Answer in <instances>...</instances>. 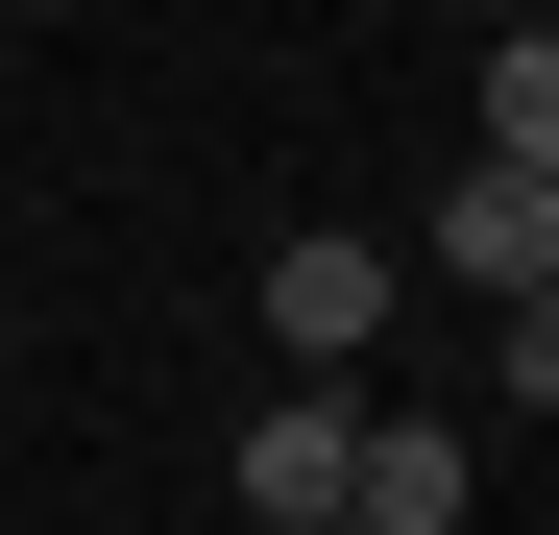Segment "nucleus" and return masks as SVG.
Masks as SVG:
<instances>
[{
	"instance_id": "obj_6",
	"label": "nucleus",
	"mask_w": 559,
	"mask_h": 535,
	"mask_svg": "<svg viewBox=\"0 0 559 535\" xmlns=\"http://www.w3.org/2000/svg\"><path fill=\"white\" fill-rule=\"evenodd\" d=\"M487 390H511V414H559V293H511V317H487Z\"/></svg>"
},
{
	"instance_id": "obj_1",
	"label": "nucleus",
	"mask_w": 559,
	"mask_h": 535,
	"mask_svg": "<svg viewBox=\"0 0 559 535\" xmlns=\"http://www.w3.org/2000/svg\"><path fill=\"white\" fill-rule=\"evenodd\" d=\"M390 293H414V268L365 243V219H293V243H267V366H293V390H365Z\"/></svg>"
},
{
	"instance_id": "obj_2",
	"label": "nucleus",
	"mask_w": 559,
	"mask_h": 535,
	"mask_svg": "<svg viewBox=\"0 0 559 535\" xmlns=\"http://www.w3.org/2000/svg\"><path fill=\"white\" fill-rule=\"evenodd\" d=\"M438 293H487V317L559 293V170H487V146L438 170Z\"/></svg>"
},
{
	"instance_id": "obj_4",
	"label": "nucleus",
	"mask_w": 559,
	"mask_h": 535,
	"mask_svg": "<svg viewBox=\"0 0 559 535\" xmlns=\"http://www.w3.org/2000/svg\"><path fill=\"white\" fill-rule=\"evenodd\" d=\"M341 535H462V438H438V414H365V463H341Z\"/></svg>"
},
{
	"instance_id": "obj_7",
	"label": "nucleus",
	"mask_w": 559,
	"mask_h": 535,
	"mask_svg": "<svg viewBox=\"0 0 559 535\" xmlns=\"http://www.w3.org/2000/svg\"><path fill=\"white\" fill-rule=\"evenodd\" d=\"M317 535H341V511H317Z\"/></svg>"
},
{
	"instance_id": "obj_3",
	"label": "nucleus",
	"mask_w": 559,
	"mask_h": 535,
	"mask_svg": "<svg viewBox=\"0 0 559 535\" xmlns=\"http://www.w3.org/2000/svg\"><path fill=\"white\" fill-rule=\"evenodd\" d=\"M341 463H365V390H293V366H267V414H243V535H317Z\"/></svg>"
},
{
	"instance_id": "obj_5",
	"label": "nucleus",
	"mask_w": 559,
	"mask_h": 535,
	"mask_svg": "<svg viewBox=\"0 0 559 535\" xmlns=\"http://www.w3.org/2000/svg\"><path fill=\"white\" fill-rule=\"evenodd\" d=\"M462 122H487V170H559V25H511L487 73H462Z\"/></svg>"
}]
</instances>
